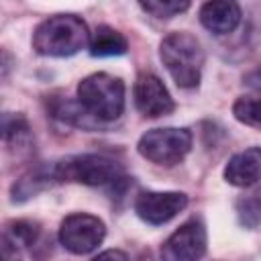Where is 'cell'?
<instances>
[{
    "label": "cell",
    "instance_id": "cell-19",
    "mask_svg": "<svg viewBox=\"0 0 261 261\" xmlns=\"http://www.w3.org/2000/svg\"><path fill=\"white\" fill-rule=\"evenodd\" d=\"M243 82H245L247 88H251V90H255V92L261 94V65L255 67L253 71H249V73L243 77Z\"/></svg>",
    "mask_w": 261,
    "mask_h": 261
},
{
    "label": "cell",
    "instance_id": "cell-10",
    "mask_svg": "<svg viewBox=\"0 0 261 261\" xmlns=\"http://www.w3.org/2000/svg\"><path fill=\"white\" fill-rule=\"evenodd\" d=\"M241 6L237 0H208L200 8V22L214 35H228L241 24Z\"/></svg>",
    "mask_w": 261,
    "mask_h": 261
},
{
    "label": "cell",
    "instance_id": "cell-6",
    "mask_svg": "<svg viewBox=\"0 0 261 261\" xmlns=\"http://www.w3.org/2000/svg\"><path fill=\"white\" fill-rule=\"evenodd\" d=\"M106 226L98 216L75 212L63 218L59 226V243L73 255H88L102 245Z\"/></svg>",
    "mask_w": 261,
    "mask_h": 261
},
{
    "label": "cell",
    "instance_id": "cell-7",
    "mask_svg": "<svg viewBox=\"0 0 261 261\" xmlns=\"http://www.w3.org/2000/svg\"><path fill=\"white\" fill-rule=\"evenodd\" d=\"M206 226L198 218L186 220L163 245L161 257L169 261H192L206 253Z\"/></svg>",
    "mask_w": 261,
    "mask_h": 261
},
{
    "label": "cell",
    "instance_id": "cell-17",
    "mask_svg": "<svg viewBox=\"0 0 261 261\" xmlns=\"http://www.w3.org/2000/svg\"><path fill=\"white\" fill-rule=\"evenodd\" d=\"M141 8L155 18H173L190 8L192 0H137Z\"/></svg>",
    "mask_w": 261,
    "mask_h": 261
},
{
    "label": "cell",
    "instance_id": "cell-5",
    "mask_svg": "<svg viewBox=\"0 0 261 261\" xmlns=\"http://www.w3.org/2000/svg\"><path fill=\"white\" fill-rule=\"evenodd\" d=\"M190 149H192V133L188 128H175V126L147 130L137 143V151L141 157L163 167L177 165L190 153Z\"/></svg>",
    "mask_w": 261,
    "mask_h": 261
},
{
    "label": "cell",
    "instance_id": "cell-4",
    "mask_svg": "<svg viewBox=\"0 0 261 261\" xmlns=\"http://www.w3.org/2000/svg\"><path fill=\"white\" fill-rule=\"evenodd\" d=\"M55 181H75L84 186H108L116 184L122 175L120 165L106 157L96 153L86 155H73L67 159H61L53 167Z\"/></svg>",
    "mask_w": 261,
    "mask_h": 261
},
{
    "label": "cell",
    "instance_id": "cell-20",
    "mask_svg": "<svg viewBox=\"0 0 261 261\" xmlns=\"http://www.w3.org/2000/svg\"><path fill=\"white\" fill-rule=\"evenodd\" d=\"M96 257H100V259H102V257H118V259H126L128 255L122 253V251H116V249L112 251V249H110V251H102V253H98Z\"/></svg>",
    "mask_w": 261,
    "mask_h": 261
},
{
    "label": "cell",
    "instance_id": "cell-1",
    "mask_svg": "<svg viewBox=\"0 0 261 261\" xmlns=\"http://www.w3.org/2000/svg\"><path fill=\"white\" fill-rule=\"evenodd\" d=\"M90 45V31L75 14L45 18L33 33V49L45 57H71Z\"/></svg>",
    "mask_w": 261,
    "mask_h": 261
},
{
    "label": "cell",
    "instance_id": "cell-12",
    "mask_svg": "<svg viewBox=\"0 0 261 261\" xmlns=\"http://www.w3.org/2000/svg\"><path fill=\"white\" fill-rule=\"evenodd\" d=\"M90 53L94 57H114V55H124L128 49V41L124 39L122 33L108 24H100L94 35H90Z\"/></svg>",
    "mask_w": 261,
    "mask_h": 261
},
{
    "label": "cell",
    "instance_id": "cell-14",
    "mask_svg": "<svg viewBox=\"0 0 261 261\" xmlns=\"http://www.w3.org/2000/svg\"><path fill=\"white\" fill-rule=\"evenodd\" d=\"M51 179H55L53 169L45 171V169H35L27 175H22L14 186H12V202H24L31 196H35L37 192H41L43 188H47L51 184Z\"/></svg>",
    "mask_w": 261,
    "mask_h": 261
},
{
    "label": "cell",
    "instance_id": "cell-16",
    "mask_svg": "<svg viewBox=\"0 0 261 261\" xmlns=\"http://www.w3.org/2000/svg\"><path fill=\"white\" fill-rule=\"evenodd\" d=\"M2 135H4L6 145H10L12 149L27 145L29 139H31L27 118L22 114H10V112H6L4 114V120H2Z\"/></svg>",
    "mask_w": 261,
    "mask_h": 261
},
{
    "label": "cell",
    "instance_id": "cell-11",
    "mask_svg": "<svg viewBox=\"0 0 261 261\" xmlns=\"http://www.w3.org/2000/svg\"><path fill=\"white\" fill-rule=\"evenodd\" d=\"M224 179L237 188H251L261 181V147L234 153L224 165Z\"/></svg>",
    "mask_w": 261,
    "mask_h": 261
},
{
    "label": "cell",
    "instance_id": "cell-15",
    "mask_svg": "<svg viewBox=\"0 0 261 261\" xmlns=\"http://www.w3.org/2000/svg\"><path fill=\"white\" fill-rule=\"evenodd\" d=\"M237 216L245 228L261 226V190H253L237 200Z\"/></svg>",
    "mask_w": 261,
    "mask_h": 261
},
{
    "label": "cell",
    "instance_id": "cell-9",
    "mask_svg": "<svg viewBox=\"0 0 261 261\" xmlns=\"http://www.w3.org/2000/svg\"><path fill=\"white\" fill-rule=\"evenodd\" d=\"M133 96L137 110L149 118L165 116L175 108L173 98L169 96L167 88L155 73H139L133 88Z\"/></svg>",
    "mask_w": 261,
    "mask_h": 261
},
{
    "label": "cell",
    "instance_id": "cell-3",
    "mask_svg": "<svg viewBox=\"0 0 261 261\" xmlns=\"http://www.w3.org/2000/svg\"><path fill=\"white\" fill-rule=\"evenodd\" d=\"M77 102L98 122L116 120L124 110V84L110 73H92L77 84Z\"/></svg>",
    "mask_w": 261,
    "mask_h": 261
},
{
    "label": "cell",
    "instance_id": "cell-8",
    "mask_svg": "<svg viewBox=\"0 0 261 261\" xmlns=\"http://www.w3.org/2000/svg\"><path fill=\"white\" fill-rule=\"evenodd\" d=\"M188 206L181 192H141L135 200L137 216L147 224H165Z\"/></svg>",
    "mask_w": 261,
    "mask_h": 261
},
{
    "label": "cell",
    "instance_id": "cell-13",
    "mask_svg": "<svg viewBox=\"0 0 261 261\" xmlns=\"http://www.w3.org/2000/svg\"><path fill=\"white\" fill-rule=\"evenodd\" d=\"M37 237H39V224L37 222H31V220H10L4 226V234H2L4 251H8L12 247L18 253L20 249H27V247L35 245Z\"/></svg>",
    "mask_w": 261,
    "mask_h": 261
},
{
    "label": "cell",
    "instance_id": "cell-18",
    "mask_svg": "<svg viewBox=\"0 0 261 261\" xmlns=\"http://www.w3.org/2000/svg\"><path fill=\"white\" fill-rule=\"evenodd\" d=\"M232 114L239 122L261 130V98H239V100H234Z\"/></svg>",
    "mask_w": 261,
    "mask_h": 261
},
{
    "label": "cell",
    "instance_id": "cell-2",
    "mask_svg": "<svg viewBox=\"0 0 261 261\" xmlns=\"http://www.w3.org/2000/svg\"><path fill=\"white\" fill-rule=\"evenodd\" d=\"M159 57L179 88H196L202 77L204 49L190 33H169L159 45Z\"/></svg>",
    "mask_w": 261,
    "mask_h": 261
}]
</instances>
